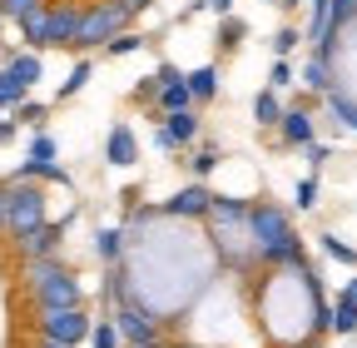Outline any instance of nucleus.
Segmentation results:
<instances>
[{
  "mask_svg": "<svg viewBox=\"0 0 357 348\" xmlns=\"http://www.w3.org/2000/svg\"><path fill=\"white\" fill-rule=\"evenodd\" d=\"M288 85H293V65L273 60V70H268V90H288Z\"/></svg>",
  "mask_w": 357,
  "mask_h": 348,
  "instance_id": "nucleus-34",
  "label": "nucleus"
},
{
  "mask_svg": "<svg viewBox=\"0 0 357 348\" xmlns=\"http://www.w3.org/2000/svg\"><path fill=\"white\" fill-rule=\"evenodd\" d=\"M105 159L109 164H119V169H129L134 159H139V140H134V129L119 119V124H109V140H105Z\"/></svg>",
  "mask_w": 357,
  "mask_h": 348,
  "instance_id": "nucleus-11",
  "label": "nucleus"
},
{
  "mask_svg": "<svg viewBox=\"0 0 357 348\" xmlns=\"http://www.w3.org/2000/svg\"><path fill=\"white\" fill-rule=\"evenodd\" d=\"M347 20H357V0H333V20H328V50H318V55H328V60H333V35H337Z\"/></svg>",
  "mask_w": 357,
  "mask_h": 348,
  "instance_id": "nucleus-18",
  "label": "nucleus"
},
{
  "mask_svg": "<svg viewBox=\"0 0 357 348\" xmlns=\"http://www.w3.org/2000/svg\"><path fill=\"white\" fill-rule=\"evenodd\" d=\"M253 119H258L263 129H278V124H283V100H278V90H258V95H253Z\"/></svg>",
  "mask_w": 357,
  "mask_h": 348,
  "instance_id": "nucleus-14",
  "label": "nucleus"
},
{
  "mask_svg": "<svg viewBox=\"0 0 357 348\" xmlns=\"http://www.w3.org/2000/svg\"><path fill=\"white\" fill-rule=\"evenodd\" d=\"M208 209H213V194L204 184H184V189L164 204V214H174V219H204Z\"/></svg>",
  "mask_w": 357,
  "mask_h": 348,
  "instance_id": "nucleus-9",
  "label": "nucleus"
},
{
  "mask_svg": "<svg viewBox=\"0 0 357 348\" xmlns=\"http://www.w3.org/2000/svg\"><path fill=\"white\" fill-rule=\"evenodd\" d=\"M6 70H10V75L25 85V90H30V85L40 80V55H35V50H25V55H10V65H6Z\"/></svg>",
  "mask_w": 357,
  "mask_h": 348,
  "instance_id": "nucleus-20",
  "label": "nucleus"
},
{
  "mask_svg": "<svg viewBox=\"0 0 357 348\" xmlns=\"http://www.w3.org/2000/svg\"><path fill=\"white\" fill-rule=\"evenodd\" d=\"M30 289H35V303L40 314H55V309H79V279L65 274L55 259H35L30 264Z\"/></svg>",
  "mask_w": 357,
  "mask_h": 348,
  "instance_id": "nucleus-2",
  "label": "nucleus"
},
{
  "mask_svg": "<svg viewBox=\"0 0 357 348\" xmlns=\"http://www.w3.org/2000/svg\"><path fill=\"white\" fill-rule=\"evenodd\" d=\"M184 85H189L194 105H199V100H213V95H218V70H213V65H199V70L184 75Z\"/></svg>",
  "mask_w": 357,
  "mask_h": 348,
  "instance_id": "nucleus-17",
  "label": "nucleus"
},
{
  "mask_svg": "<svg viewBox=\"0 0 357 348\" xmlns=\"http://www.w3.org/2000/svg\"><path fill=\"white\" fill-rule=\"evenodd\" d=\"M25 100V85L10 75V70H0V110H6V105H20Z\"/></svg>",
  "mask_w": 357,
  "mask_h": 348,
  "instance_id": "nucleus-27",
  "label": "nucleus"
},
{
  "mask_svg": "<svg viewBox=\"0 0 357 348\" xmlns=\"http://www.w3.org/2000/svg\"><path fill=\"white\" fill-rule=\"evenodd\" d=\"M95 254L109 259V264H119V254H124V229H100V234H95Z\"/></svg>",
  "mask_w": 357,
  "mask_h": 348,
  "instance_id": "nucleus-22",
  "label": "nucleus"
},
{
  "mask_svg": "<svg viewBox=\"0 0 357 348\" xmlns=\"http://www.w3.org/2000/svg\"><path fill=\"white\" fill-rule=\"evenodd\" d=\"M89 348H124V333L114 328V319H100L95 333H89Z\"/></svg>",
  "mask_w": 357,
  "mask_h": 348,
  "instance_id": "nucleus-25",
  "label": "nucleus"
},
{
  "mask_svg": "<svg viewBox=\"0 0 357 348\" xmlns=\"http://www.w3.org/2000/svg\"><path fill=\"white\" fill-rule=\"evenodd\" d=\"M40 348H65V343H50V338H45V343H40Z\"/></svg>",
  "mask_w": 357,
  "mask_h": 348,
  "instance_id": "nucleus-43",
  "label": "nucleus"
},
{
  "mask_svg": "<svg viewBox=\"0 0 357 348\" xmlns=\"http://www.w3.org/2000/svg\"><path fill=\"white\" fill-rule=\"evenodd\" d=\"M15 119H20V124H40V119H45V105H40V100H20V105H15Z\"/></svg>",
  "mask_w": 357,
  "mask_h": 348,
  "instance_id": "nucleus-36",
  "label": "nucleus"
},
{
  "mask_svg": "<svg viewBox=\"0 0 357 348\" xmlns=\"http://www.w3.org/2000/svg\"><path fill=\"white\" fill-rule=\"evenodd\" d=\"M89 70H95L89 60H79V65L70 70V80L60 85V100H70V95H79V90H84V85H89Z\"/></svg>",
  "mask_w": 357,
  "mask_h": 348,
  "instance_id": "nucleus-28",
  "label": "nucleus"
},
{
  "mask_svg": "<svg viewBox=\"0 0 357 348\" xmlns=\"http://www.w3.org/2000/svg\"><path fill=\"white\" fill-rule=\"evenodd\" d=\"M6 209H10V189H0V224H6Z\"/></svg>",
  "mask_w": 357,
  "mask_h": 348,
  "instance_id": "nucleus-41",
  "label": "nucleus"
},
{
  "mask_svg": "<svg viewBox=\"0 0 357 348\" xmlns=\"http://www.w3.org/2000/svg\"><path fill=\"white\" fill-rule=\"evenodd\" d=\"M6 224H10V234H15V239H25V234L45 229V189H35V184H10Z\"/></svg>",
  "mask_w": 357,
  "mask_h": 348,
  "instance_id": "nucleus-4",
  "label": "nucleus"
},
{
  "mask_svg": "<svg viewBox=\"0 0 357 348\" xmlns=\"http://www.w3.org/2000/svg\"><path fill=\"white\" fill-rule=\"evenodd\" d=\"M70 219H75V209L65 214V219H55V224H45V229L25 234V239H20V254L30 259V264H35V259H55V249H60V234L70 229Z\"/></svg>",
  "mask_w": 357,
  "mask_h": 348,
  "instance_id": "nucleus-8",
  "label": "nucleus"
},
{
  "mask_svg": "<svg viewBox=\"0 0 357 348\" xmlns=\"http://www.w3.org/2000/svg\"><path fill=\"white\" fill-rule=\"evenodd\" d=\"M194 140H199V115H194V110L164 115V129L154 135V145H159V150H184V145H194Z\"/></svg>",
  "mask_w": 357,
  "mask_h": 348,
  "instance_id": "nucleus-7",
  "label": "nucleus"
},
{
  "mask_svg": "<svg viewBox=\"0 0 357 348\" xmlns=\"http://www.w3.org/2000/svg\"><path fill=\"white\" fill-rule=\"evenodd\" d=\"M84 10L79 6H50V45H75Z\"/></svg>",
  "mask_w": 357,
  "mask_h": 348,
  "instance_id": "nucleus-12",
  "label": "nucleus"
},
{
  "mask_svg": "<svg viewBox=\"0 0 357 348\" xmlns=\"http://www.w3.org/2000/svg\"><path fill=\"white\" fill-rule=\"evenodd\" d=\"M298 40H303V35H298L293 25H283V30L273 35V55H278V60H288V55L298 50Z\"/></svg>",
  "mask_w": 357,
  "mask_h": 348,
  "instance_id": "nucleus-31",
  "label": "nucleus"
},
{
  "mask_svg": "<svg viewBox=\"0 0 357 348\" xmlns=\"http://www.w3.org/2000/svg\"><path fill=\"white\" fill-rule=\"evenodd\" d=\"M328 154H333V150H328V145H318V140H312V145H307V159H312V174H318V169L328 164Z\"/></svg>",
  "mask_w": 357,
  "mask_h": 348,
  "instance_id": "nucleus-38",
  "label": "nucleus"
},
{
  "mask_svg": "<svg viewBox=\"0 0 357 348\" xmlns=\"http://www.w3.org/2000/svg\"><path fill=\"white\" fill-rule=\"evenodd\" d=\"M342 298H352V303H357V279H347V289H342Z\"/></svg>",
  "mask_w": 357,
  "mask_h": 348,
  "instance_id": "nucleus-42",
  "label": "nucleus"
},
{
  "mask_svg": "<svg viewBox=\"0 0 357 348\" xmlns=\"http://www.w3.org/2000/svg\"><path fill=\"white\" fill-rule=\"evenodd\" d=\"M303 85H307L312 95H333V70H328V55L312 50V60L303 65Z\"/></svg>",
  "mask_w": 357,
  "mask_h": 348,
  "instance_id": "nucleus-15",
  "label": "nucleus"
},
{
  "mask_svg": "<svg viewBox=\"0 0 357 348\" xmlns=\"http://www.w3.org/2000/svg\"><path fill=\"white\" fill-rule=\"evenodd\" d=\"M139 45H144V40H139V35H134V30H124V35H114V40H109V45H105V50H109V55H134V50H139Z\"/></svg>",
  "mask_w": 357,
  "mask_h": 348,
  "instance_id": "nucleus-33",
  "label": "nucleus"
},
{
  "mask_svg": "<svg viewBox=\"0 0 357 348\" xmlns=\"http://www.w3.org/2000/svg\"><path fill=\"white\" fill-rule=\"evenodd\" d=\"M293 204H298V209H318V174L298 180V189H293Z\"/></svg>",
  "mask_w": 357,
  "mask_h": 348,
  "instance_id": "nucleus-29",
  "label": "nucleus"
},
{
  "mask_svg": "<svg viewBox=\"0 0 357 348\" xmlns=\"http://www.w3.org/2000/svg\"><path fill=\"white\" fill-rule=\"evenodd\" d=\"M199 6H204V10H213L218 20H223V15H234V0H199Z\"/></svg>",
  "mask_w": 357,
  "mask_h": 348,
  "instance_id": "nucleus-39",
  "label": "nucleus"
},
{
  "mask_svg": "<svg viewBox=\"0 0 357 348\" xmlns=\"http://www.w3.org/2000/svg\"><path fill=\"white\" fill-rule=\"evenodd\" d=\"M243 35H248V20H238V15H223V20H218V45H223V50H234Z\"/></svg>",
  "mask_w": 357,
  "mask_h": 348,
  "instance_id": "nucleus-24",
  "label": "nucleus"
},
{
  "mask_svg": "<svg viewBox=\"0 0 357 348\" xmlns=\"http://www.w3.org/2000/svg\"><path fill=\"white\" fill-rule=\"evenodd\" d=\"M328 110L337 115V124H342V129H357V105H352V100H342L337 90L328 95Z\"/></svg>",
  "mask_w": 357,
  "mask_h": 348,
  "instance_id": "nucleus-26",
  "label": "nucleus"
},
{
  "mask_svg": "<svg viewBox=\"0 0 357 348\" xmlns=\"http://www.w3.org/2000/svg\"><path fill=\"white\" fill-rule=\"evenodd\" d=\"M35 10H45V0H0V15H10V20H25Z\"/></svg>",
  "mask_w": 357,
  "mask_h": 348,
  "instance_id": "nucleus-30",
  "label": "nucleus"
},
{
  "mask_svg": "<svg viewBox=\"0 0 357 348\" xmlns=\"http://www.w3.org/2000/svg\"><path fill=\"white\" fill-rule=\"evenodd\" d=\"M114 328L124 333V343H154V338H159V328H164V319L149 309V303L124 298V303H119V314H114Z\"/></svg>",
  "mask_w": 357,
  "mask_h": 348,
  "instance_id": "nucleus-5",
  "label": "nucleus"
},
{
  "mask_svg": "<svg viewBox=\"0 0 357 348\" xmlns=\"http://www.w3.org/2000/svg\"><path fill=\"white\" fill-rule=\"evenodd\" d=\"M20 40H25L30 50H45V45H50V6L20 20Z\"/></svg>",
  "mask_w": 357,
  "mask_h": 348,
  "instance_id": "nucleus-13",
  "label": "nucleus"
},
{
  "mask_svg": "<svg viewBox=\"0 0 357 348\" xmlns=\"http://www.w3.org/2000/svg\"><path fill=\"white\" fill-rule=\"evenodd\" d=\"M40 333L50 343L75 348V343H84L89 333H95V319H89L84 309H55V314H40Z\"/></svg>",
  "mask_w": 357,
  "mask_h": 348,
  "instance_id": "nucleus-6",
  "label": "nucleus"
},
{
  "mask_svg": "<svg viewBox=\"0 0 357 348\" xmlns=\"http://www.w3.org/2000/svg\"><path fill=\"white\" fill-rule=\"evenodd\" d=\"M278 135H283V145H312L318 140V119L307 115V105H293V110H283V124H278Z\"/></svg>",
  "mask_w": 357,
  "mask_h": 348,
  "instance_id": "nucleus-10",
  "label": "nucleus"
},
{
  "mask_svg": "<svg viewBox=\"0 0 357 348\" xmlns=\"http://www.w3.org/2000/svg\"><path fill=\"white\" fill-rule=\"evenodd\" d=\"M154 80H159V90H164V85H178V80H184V70H178V65H169V60H164V65L154 70Z\"/></svg>",
  "mask_w": 357,
  "mask_h": 348,
  "instance_id": "nucleus-37",
  "label": "nucleus"
},
{
  "mask_svg": "<svg viewBox=\"0 0 357 348\" xmlns=\"http://www.w3.org/2000/svg\"><path fill=\"white\" fill-rule=\"evenodd\" d=\"M129 25V6L124 0H105V6H89L84 20H79V35H75V45L89 50V45H109L114 35H124Z\"/></svg>",
  "mask_w": 357,
  "mask_h": 348,
  "instance_id": "nucleus-3",
  "label": "nucleus"
},
{
  "mask_svg": "<svg viewBox=\"0 0 357 348\" xmlns=\"http://www.w3.org/2000/svg\"><path fill=\"white\" fill-rule=\"evenodd\" d=\"M25 159H40V164H55V140L50 135H35L30 140V154Z\"/></svg>",
  "mask_w": 357,
  "mask_h": 348,
  "instance_id": "nucleus-32",
  "label": "nucleus"
},
{
  "mask_svg": "<svg viewBox=\"0 0 357 348\" xmlns=\"http://www.w3.org/2000/svg\"><path fill=\"white\" fill-rule=\"evenodd\" d=\"M159 105H164V115H178V110H194V95H189V85L178 80V85H164L159 90Z\"/></svg>",
  "mask_w": 357,
  "mask_h": 348,
  "instance_id": "nucleus-19",
  "label": "nucleus"
},
{
  "mask_svg": "<svg viewBox=\"0 0 357 348\" xmlns=\"http://www.w3.org/2000/svg\"><path fill=\"white\" fill-rule=\"evenodd\" d=\"M218 159H223V154H218L213 145H204V150L194 154V174H199V180H204V174H213V169H218Z\"/></svg>",
  "mask_w": 357,
  "mask_h": 348,
  "instance_id": "nucleus-35",
  "label": "nucleus"
},
{
  "mask_svg": "<svg viewBox=\"0 0 357 348\" xmlns=\"http://www.w3.org/2000/svg\"><path fill=\"white\" fill-rule=\"evenodd\" d=\"M15 140V119H0V145H10Z\"/></svg>",
  "mask_w": 357,
  "mask_h": 348,
  "instance_id": "nucleus-40",
  "label": "nucleus"
},
{
  "mask_svg": "<svg viewBox=\"0 0 357 348\" xmlns=\"http://www.w3.org/2000/svg\"><path fill=\"white\" fill-rule=\"evenodd\" d=\"M248 234H253V254L263 259L268 269H293L307 264L303 259V239L288 219V209L278 204H248Z\"/></svg>",
  "mask_w": 357,
  "mask_h": 348,
  "instance_id": "nucleus-1",
  "label": "nucleus"
},
{
  "mask_svg": "<svg viewBox=\"0 0 357 348\" xmlns=\"http://www.w3.org/2000/svg\"><path fill=\"white\" fill-rule=\"evenodd\" d=\"M20 180H50V184H70V169H60V164H40V159H20V169H15V184Z\"/></svg>",
  "mask_w": 357,
  "mask_h": 348,
  "instance_id": "nucleus-16",
  "label": "nucleus"
},
{
  "mask_svg": "<svg viewBox=\"0 0 357 348\" xmlns=\"http://www.w3.org/2000/svg\"><path fill=\"white\" fill-rule=\"evenodd\" d=\"M318 244H323V254H328V259H337V264L357 269V249H352V244H342L337 234H318Z\"/></svg>",
  "mask_w": 357,
  "mask_h": 348,
  "instance_id": "nucleus-23",
  "label": "nucleus"
},
{
  "mask_svg": "<svg viewBox=\"0 0 357 348\" xmlns=\"http://www.w3.org/2000/svg\"><path fill=\"white\" fill-rule=\"evenodd\" d=\"M129 348H159V343H129Z\"/></svg>",
  "mask_w": 357,
  "mask_h": 348,
  "instance_id": "nucleus-44",
  "label": "nucleus"
},
{
  "mask_svg": "<svg viewBox=\"0 0 357 348\" xmlns=\"http://www.w3.org/2000/svg\"><path fill=\"white\" fill-rule=\"evenodd\" d=\"M333 333H342V338L357 333V303H352V298H337V303H333Z\"/></svg>",
  "mask_w": 357,
  "mask_h": 348,
  "instance_id": "nucleus-21",
  "label": "nucleus"
},
{
  "mask_svg": "<svg viewBox=\"0 0 357 348\" xmlns=\"http://www.w3.org/2000/svg\"><path fill=\"white\" fill-rule=\"evenodd\" d=\"M268 6H283V0H268Z\"/></svg>",
  "mask_w": 357,
  "mask_h": 348,
  "instance_id": "nucleus-45",
  "label": "nucleus"
}]
</instances>
